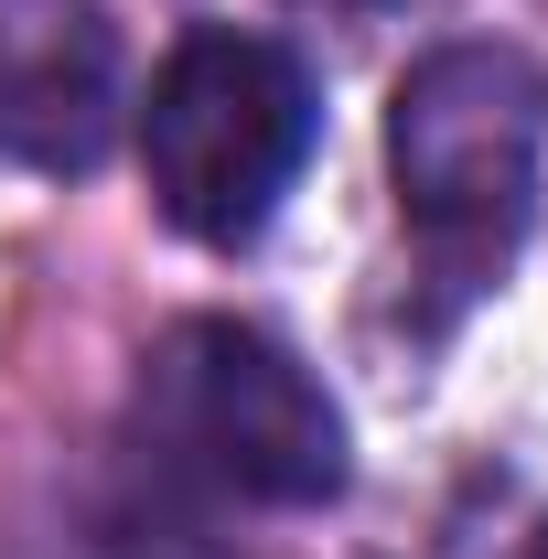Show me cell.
<instances>
[{
	"mask_svg": "<svg viewBox=\"0 0 548 559\" xmlns=\"http://www.w3.org/2000/svg\"><path fill=\"white\" fill-rule=\"evenodd\" d=\"M119 140V33L86 0H0V162L86 173Z\"/></svg>",
	"mask_w": 548,
	"mask_h": 559,
	"instance_id": "obj_4",
	"label": "cell"
},
{
	"mask_svg": "<svg viewBox=\"0 0 548 559\" xmlns=\"http://www.w3.org/2000/svg\"><path fill=\"white\" fill-rule=\"evenodd\" d=\"M140 441L162 474L226 495V506H323L344 495V409L290 345L259 323H172L140 355Z\"/></svg>",
	"mask_w": 548,
	"mask_h": 559,
	"instance_id": "obj_2",
	"label": "cell"
},
{
	"mask_svg": "<svg viewBox=\"0 0 548 559\" xmlns=\"http://www.w3.org/2000/svg\"><path fill=\"white\" fill-rule=\"evenodd\" d=\"M119 559H194V549H119Z\"/></svg>",
	"mask_w": 548,
	"mask_h": 559,
	"instance_id": "obj_5",
	"label": "cell"
},
{
	"mask_svg": "<svg viewBox=\"0 0 548 559\" xmlns=\"http://www.w3.org/2000/svg\"><path fill=\"white\" fill-rule=\"evenodd\" d=\"M516 559H548V527H538V538H527V549H516Z\"/></svg>",
	"mask_w": 548,
	"mask_h": 559,
	"instance_id": "obj_6",
	"label": "cell"
},
{
	"mask_svg": "<svg viewBox=\"0 0 548 559\" xmlns=\"http://www.w3.org/2000/svg\"><path fill=\"white\" fill-rule=\"evenodd\" d=\"M538 75L505 44H441L388 97V183L452 290H484L538 226Z\"/></svg>",
	"mask_w": 548,
	"mask_h": 559,
	"instance_id": "obj_3",
	"label": "cell"
},
{
	"mask_svg": "<svg viewBox=\"0 0 548 559\" xmlns=\"http://www.w3.org/2000/svg\"><path fill=\"white\" fill-rule=\"evenodd\" d=\"M323 130V97L312 66L279 44V33H237L205 22L183 33L151 97H140V173H151V205L172 215L183 237L205 248H248L279 215V194L301 183Z\"/></svg>",
	"mask_w": 548,
	"mask_h": 559,
	"instance_id": "obj_1",
	"label": "cell"
}]
</instances>
